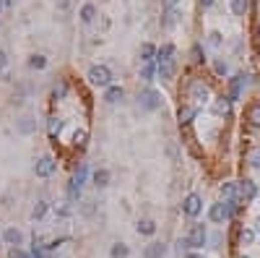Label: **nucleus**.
<instances>
[{"label": "nucleus", "mask_w": 260, "mask_h": 258, "mask_svg": "<svg viewBox=\"0 0 260 258\" xmlns=\"http://www.w3.org/2000/svg\"><path fill=\"white\" fill-rule=\"evenodd\" d=\"M89 81L94 86H112V71L107 66H91L89 68Z\"/></svg>", "instance_id": "1"}, {"label": "nucleus", "mask_w": 260, "mask_h": 258, "mask_svg": "<svg viewBox=\"0 0 260 258\" xmlns=\"http://www.w3.org/2000/svg\"><path fill=\"white\" fill-rule=\"evenodd\" d=\"M86 172H89V167H86V162H81L78 164V170L73 172V177H70V185H68V196H70V201H75L81 196V185H83V180H86Z\"/></svg>", "instance_id": "2"}, {"label": "nucleus", "mask_w": 260, "mask_h": 258, "mask_svg": "<svg viewBox=\"0 0 260 258\" xmlns=\"http://www.w3.org/2000/svg\"><path fill=\"white\" fill-rule=\"evenodd\" d=\"M138 104L143 110H159L161 107V97L156 89H143V92H138Z\"/></svg>", "instance_id": "3"}, {"label": "nucleus", "mask_w": 260, "mask_h": 258, "mask_svg": "<svg viewBox=\"0 0 260 258\" xmlns=\"http://www.w3.org/2000/svg\"><path fill=\"white\" fill-rule=\"evenodd\" d=\"M206 237H208V232H206V227L203 224H193L190 227V232H188V248H203L206 245Z\"/></svg>", "instance_id": "4"}, {"label": "nucleus", "mask_w": 260, "mask_h": 258, "mask_svg": "<svg viewBox=\"0 0 260 258\" xmlns=\"http://www.w3.org/2000/svg\"><path fill=\"white\" fill-rule=\"evenodd\" d=\"M201 209H203L201 196H198V193H190V196H185V201H182V211H185L188 217H198V214H201Z\"/></svg>", "instance_id": "5"}, {"label": "nucleus", "mask_w": 260, "mask_h": 258, "mask_svg": "<svg viewBox=\"0 0 260 258\" xmlns=\"http://www.w3.org/2000/svg\"><path fill=\"white\" fill-rule=\"evenodd\" d=\"M255 196H257V188H255L252 180H242V183L237 185V199H242V201H252Z\"/></svg>", "instance_id": "6"}, {"label": "nucleus", "mask_w": 260, "mask_h": 258, "mask_svg": "<svg viewBox=\"0 0 260 258\" xmlns=\"http://www.w3.org/2000/svg\"><path fill=\"white\" fill-rule=\"evenodd\" d=\"M55 167H57V164H55L52 157H42V159L34 164V172H37L39 177H50V175L55 172Z\"/></svg>", "instance_id": "7"}, {"label": "nucleus", "mask_w": 260, "mask_h": 258, "mask_svg": "<svg viewBox=\"0 0 260 258\" xmlns=\"http://www.w3.org/2000/svg\"><path fill=\"white\" fill-rule=\"evenodd\" d=\"M190 97H193L195 102H206V99H208V86H206L203 81H193V84H190Z\"/></svg>", "instance_id": "8"}, {"label": "nucleus", "mask_w": 260, "mask_h": 258, "mask_svg": "<svg viewBox=\"0 0 260 258\" xmlns=\"http://www.w3.org/2000/svg\"><path fill=\"white\" fill-rule=\"evenodd\" d=\"M3 240L8 242V245L19 248V245H21V240H24V235H21V230H16V227H8V230L3 232Z\"/></svg>", "instance_id": "9"}, {"label": "nucleus", "mask_w": 260, "mask_h": 258, "mask_svg": "<svg viewBox=\"0 0 260 258\" xmlns=\"http://www.w3.org/2000/svg\"><path fill=\"white\" fill-rule=\"evenodd\" d=\"M208 217H211V222H224V219L229 217L226 204H213V206H211V211H208Z\"/></svg>", "instance_id": "10"}, {"label": "nucleus", "mask_w": 260, "mask_h": 258, "mask_svg": "<svg viewBox=\"0 0 260 258\" xmlns=\"http://www.w3.org/2000/svg\"><path fill=\"white\" fill-rule=\"evenodd\" d=\"M122 97H125V89H122V86H107V92H104V102L115 104V102H120Z\"/></svg>", "instance_id": "11"}, {"label": "nucleus", "mask_w": 260, "mask_h": 258, "mask_svg": "<svg viewBox=\"0 0 260 258\" xmlns=\"http://www.w3.org/2000/svg\"><path fill=\"white\" fill-rule=\"evenodd\" d=\"M242 86H244V76L239 73V76H234L232 79V89H229V99H239V94H242Z\"/></svg>", "instance_id": "12"}, {"label": "nucleus", "mask_w": 260, "mask_h": 258, "mask_svg": "<svg viewBox=\"0 0 260 258\" xmlns=\"http://www.w3.org/2000/svg\"><path fill=\"white\" fill-rule=\"evenodd\" d=\"M164 253H166V245H164V242H151L143 255H146V258H164Z\"/></svg>", "instance_id": "13"}, {"label": "nucleus", "mask_w": 260, "mask_h": 258, "mask_svg": "<svg viewBox=\"0 0 260 258\" xmlns=\"http://www.w3.org/2000/svg\"><path fill=\"white\" fill-rule=\"evenodd\" d=\"M195 115H198V110H195V107H180V112H177L180 125H190Z\"/></svg>", "instance_id": "14"}, {"label": "nucleus", "mask_w": 260, "mask_h": 258, "mask_svg": "<svg viewBox=\"0 0 260 258\" xmlns=\"http://www.w3.org/2000/svg\"><path fill=\"white\" fill-rule=\"evenodd\" d=\"M247 123H250L252 128H260V104H257V102L247 107Z\"/></svg>", "instance_id": "15"}, {"label": "nucleus", "mask_w": 260, "mask_h": 258, "mask_svg": "<svg viewBox=\"0 0 260 258\" xmlns=\"http://www.w3.org/2000/svg\"><path fill=\"white\" fill-rule=\"evenodd\" d=\"M135 230H138L141 235H154L156 232V224H154V219H141L138 224H135Z\"/></svg>", "instance_id": "16"}, {"label": "nucleus", "mask_w": 260, "mask_h": 258, "mask_svg": "<svg viewBox=\"0 0 260 258\" xmlns=\"http://www.w3.org/2000/svg\"><path fill=\"white\" fill-rule=\"evenodd\" d=\"M159 76H161L164 81L172 79V76H175V63H172V60H164V63H159Z\"/></svg>", "instance_id": "17"}, {"label": "nucleus", "mask_w": 260, "mask_h": 258, "mask_svg": "<svg viewBox=\"0 0 260 258\" xmlns=\"http://www.w3.org/2000/svg\"><path fill=\"white\" fill-rule=\"evenodd\" d=\"M94 185H97V188L110 185V170H97V172H94Z\"/></svg>", "instance_id": "18"}, {"label": "nucleus", "mask_w": 260, "mask_h": 258, "mask_svg": "<svg viewBox=\"0 0 260 258\" xmlns=\"http://www.w3.org/2000/svg\"><path fill=\"white\" fill-rule=\"evenodd\" d=\"M154 55H156V47H154V44H141V60H143V63H151V60H154Z\"/></svg>", "instance_id": "19"}, {"label": "nucleus", "mask_w": 260, "mask_h": 258, "mask_svg": "<svg viewBox=\"0 0 260 258\" xmlns=\"http://www.w3.org/2000/svg\"><path fill=\"white\" fill-rule=\"evenodd\" d=\"M94 16H97V8L91 6V3H86V6L81 8V21H83V24H91V21H94Z\"/></svg>", "instance_id": "20"}, {"label": "nucleus", "mask_w": 260, "mask_h": 258, "mask_svg": "<svg viewBox=\"0 0 260 258\" xmlns=\"http://www.w3.org/2000/svg\"><path fill=\"white\" fill-rule=\"evenodd\" d=\"M177 21H180V13L175 8H169V11L164 13V19H161V26H175Z\"/></svg>", "instance_id": "21"}, {"label": "nucleus", "mask_w": 260, "mask_h": 258, "mask_svg": "<svg viewBox=\"0 0 260 258\" xmlns=\"http://www.w3.org/2000/svg\"><path fill=\"white\" fill-rule=\"evenodd\" d=\"M156 55H159V63H164V60H172L175 47H172V44H161V47L156 50Z\"/></svg>", "instance_id": "22"}, {"label": "nucleus", "mask_w": 260, "mask_h": 258, "mask_svg": "<svg viewBox=\"0 0 260 258\" xmlns=\"http://www.w3.org/2000/svg\"><path fill=\"white\" fill-rule=\"evenodd\" d=\"M221 196H224V199H229V201H234L237 199V183H224L221 185Z\"/></svg>", "instance_id": "23"}, {"label": "nucleus", "mask_w": 260, "mask_h": 258, "mask_svg": "<svg viewBox=\"0 0 260 258\" xmlns=\"http://www.w3.org/2000/svg\"><path fill=\"white\" fill-rule=\"evenodd\" d=\"M47 206H50L47 201H37V206L32 209V219H42L44 214H47Z\"/></svg>", "instance_id": "24"}, {"label": "nucleus", "mask_w": 260, "mask_h": 258, "mask_svg": "<svg viewBox=\"0 0 260 258\" xmlns=\"http://www.w3.org/2000/svg\"><path fill=\"white\" fill-rule=\"evenodd\" d=\"M44 66H47V57H44V55H32V57H29V68L42 71Z\"/></svg>", "instance_id": "25"}, {"label": "nucleus", "mask_w": 260, "mask_h": 258, "mask_svg": "<svg viewBox=\"0 0 260 258\" xmlns=\"http://www.w3.org/2000/svg\"><path fill=\"white\" fill-rule=\"evenodd\" d=\"M229 104H232V99H219L216 104H213V110H216V115H229Z\"/></svg>", "instance_id": "26"}, {"label": "nucleus", "mask_w": 260, "mask_h": 258, "mask_svg": "<svg viewBox=\"0 0 260 258\" xmlns=\"http://www.w3.org/2000/svg\"><path fill=\"white\" fill-rule=\"evenodd\" d=\"M247 6H250V0H232V11L237 13V16H244Z\"/></svg>", "instance_id": "27"}, {"label": "nucleus", "mask_w": 260, "mask_h": 258, "mask_svg": "<svg viewBox=\"0 0 260 258\" xmlns=\"http://www.w3.org/2000/svg\"><path fill=\"white\" fill-rule=\"evenodd\" d=\"M110 253H112V258H125L130 250H128V245H122V242H117V245H112V250H110Z\"/></svg>", "instance_id": "28"}, {"label": "nucleus", "mask_w": 260, "mask_h": 258, "mask_svg": "<svg viewBox=\"0 0 260 258\" xmlns=\"http://www.w3.org/2000/svg\"><path fill=\"white\" fill-rule=\"evenodd\" d=\"M252 240H255V232H252V230H242V232H239V245H250Z\"/></svg>", "instance_id": "29"}, {"label": "nucleus", "mask_w": 260, "mask_h": 258, "mask_svg": "<svg viewBox=\"0 0 260 258\" xmlns=\"http://www.w3.org/2000/svg\"><path fill=\"white\" fill-rule=\"evenodd\" d=\"M154 73H156V68H154V66H151V63H146V66L141 68V79H146V81H151V79H154Z\"/></svg>", "instance_id": "30"}, {"label": "nucleus", "mask_w": 260, "mask_h": 258, "mask_svg": "<svg viewBox=\"0 0 260 258\" xmlns=\"http://www.w3.org/2000/svg\"><path fill=\"white\" fill-rule=\"evenodd\" d=\"M86 139H89V133H86V131H75V133H73V144H75V146H83V144H86Z\"/></svg>", "instance_id": "31"}, {"label": "nucleus", "mask_w": 260, "mask_h": 258, "mask_svg": "<svg viewBox=\"0 0 260 258\" xmlns=\"http://www.w3.org/2000/svg\"><path fill=\"white\" fill-rule=\"evenodd\" d=\"M19 131H21V133H32V131H34V123H32V117H24L21 123H19Z\"/></svg>", "instance_id": "32"}, {"label": "nucleus", "mask_w": 260, "mask_h": 258, "mask_svg": "<svg viewBox=\"0 0 260 258\" xmlns=\"http://www.w3.org/2000/svg\"><path fill=\"white\" fill-rule=\"evenodd\" d=\"M60 131H63V120L52 117V120H50V136H55V133H60Z\"/></svg>", "instance_id": "33"}, {"label": "nucleus", "mask_w": 260, "mask_h": 258, "mask_svg": "<svg viewBox=\"0 0 260 258\" xmlns=\"http://www.w3.org/2000/svg\"><path fill=\"white\" fill-rule=\"evenodd\" d=\"M65 92H68V86H65L63 81H60V84L52 89V97H55V99H63V97H65Z\"/></svg>", "instance_id": "34"}, {"label": "nucleus", "mask_w": 260, "mask_h": 258, "mask_svg": "<svg viewBox=\"0 0 260 258\" xmlns=\"http://www.w3.org/2000/svg\"><path fill=\"white\" fill-rule=\"evenodd\" d=\"M250 164L260 167V149H250Z\"/></svg>", "instance_id": "35"}, {"label": "nucleus", "mask_w": 260, "mask_h": 258, "mask_svg": "<svg viewBox=\"0 0 260 258\" xmlns=\"http://www.w3.org/2000/svg\"><path fill=\"white\" fill-rule=\"evenodd\" d=\"M213 71H216V73H219V76H224V73H226V71H229V66H226V63H224V60H216V63H213Z\"/></svg>", "instance_id": "36"}, {"label": "nucleus", "mask_w": 260, "mask_h": 258, "mask_svg": "<svg viewBox=\"0 0 260 258\" xmlns=\"http://www.w3.org/2000/svg\"><path fill=\"white\" fill-rule=\"evenodd\" d=\"M8 258H29V255H26V253H24L21 248H13V250L8 253Z\"/></svg>", "instance_id": "37"}, {"label": "nucleus", "mask_w": 260, "mask_h": 258, "mask_svg": "<svg viewBox=\"0 0 260 258\" xmlns=\"http://www.w3.org/2000/svg\"><path fill=\"white\" fill-rule=\"evenodd\" d=\"M211 44H213V47H219V44H221V34L219 32H211Z\"/></svg>", "instance_id": "38"}, {"label": "nucleus", "mask_w": 260, "mask_h": 258, "mask_svg": "<svg viewBox=\"0 0 260 258\" xmlns=\"http://www.w3.org/2000/svg\"><path fill=\"white\" fill-rule=\"evenodd\" d=\"M193 60H203L201 57V44H195V47H193Z\"/></svg>", "instance_id": "39"}, {"label": "nucleus", "mask_w": 260, "mask_h": 258, "mask_svg": "<svg viewBox=\"0 0 260 258\" xmlns=\"http://www.w3.org/2000/svg\"><path fill=\"white\" fill-rule=\"evenodd\" d=\"M6 63H8V57H6V50H0V71L6 68Z\"/></svg>", "instance_id": "40"}, {"label": "nucleus", "mask_w": 260, "mask_h": 258, "mask_svg": "<svg viewBox=\"0 0 260 258\" xmlns=\"http://www.w3.org/2000/svg\"><path fill=\"white\" fill-rule=\"evenodd\" d=\"M161 3H164V6H166V8H175V6H177V3H180V0H161Z\"/></svg>", "instance_id": "41"}, {"label": "nucleus", "mask_w": 260, "mask_h": 258, "mask_svg": "<svg viewBox=\"0 0 260 258\" xmlns=\"http://www.w3.org/2000/svg\"><path fill=\"white\" fill-rule=\"evenodd\" d=\"M29 258H44V255H42V250H37V248H34V253L29 255Z\"/></svg>", "instance_id": "42"}, {"label": "nucleus", "mask_w": 260, "mask_h": 258, "mask_svg": "<svg viewBox=\"0 0 260 258\" xmlns=\"http://www.w3.org/2000/svg\"><path fill=\"white\" fill-rule=\"evenodd\" d=\"M201 6H203V8H208V6H213V0H201Z\"/></svg>", "instance_id": "43"}, {"label": "nucleus", "mask_w": 260, "mask_h": 258, "mask_svg": "<svg viewBox=\"0 0 260 258\" xmlns=\"http://www.w3.org/2000/svg\"><path fill=\"white\" fill-rule=\"evenodd\" d=\"M185 258H203L201 253H190V255H185Z\"/></svg>", "instance_id": "44"}, {"label": "nucleus", "mask_w": 260, "mask_h": 258, "mask_svg": "<svg viewBox=\"0 0 260 258\" xmlns=\"http://www.w3.org/2000/svg\"><path fill=\"white\" fill-rule=\"evenodd\" d=\"M239 258H247V255H239Z\"/></svg>", "instance_id": "45"}]
</instances>
